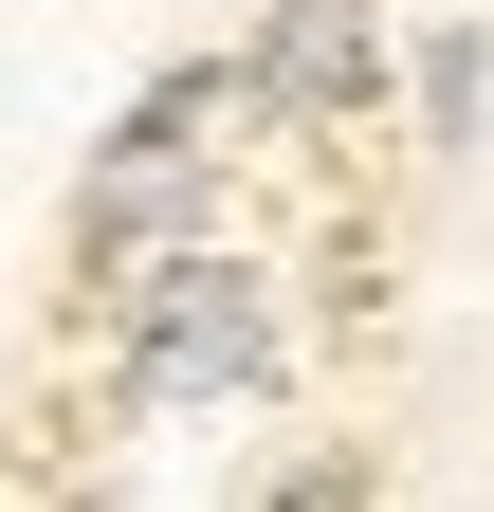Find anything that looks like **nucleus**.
Wrapping results in <instances>:
<instances>
[{"label":"nucleus","instance_id":"f257e3e1","mask_svg":"<svg viewBox=\"0 0 494 512\" xmlns=\"http://www.w3.org/2000/svg\"><path fill=\"white\" fill-rule=\"evenodd\" d=\"M110 311H129V384H147V403H257V384H275V293L238 275V256H202V238L129 256Z\"/></svg>","mask_w":494,"mask_h":512},{"label":"nucleus","instance_id":"f03ea898","mask_svg":"<svg viewBox=\"0 0 494 512\" xmlns=\"http://www.w3.org/2000/svg\"><path fill=\"white\" fill-rule=\"evenodd\" d=\"M183 220H202V147L110 128V147H92V183H74V275H129V256H165Z\"/></svg>","mask_w":494,"mask_h":512},{"label":"nucleus","instance_id":"7ed1b4c3","mask_svg":"<svg viewBox=\"0 0 494 512\" xmlns=\"http://www.w3.org/2000/svg\"><path fill=\"white\" fill-rule=\"evenodd\" d=\"M366 92H385V19H366V0H275L257 110H366Z\"/></svg>","mask_w":494,"mask_h":512},{"label":"nucleus","instance_id":"20e7f679","mask_svg":"<svg viewBox=\"0 0 494 512\" xmlns=\"http://www.w3.org/2000/svg\"><path fill=\"white\" fill-rule=\"evenodd\" d=\"M129 128H165V147H202V165H220V128H257V55H183V74H147Z\"/></svg>","mask_w":494,"mask_h":512},{"label":"nucleus","instance_id":"39448f33","mask_svg":"<svg viewBox=\"0 0 494 512\" xmlns=\"http://www.w3.org/2000/svg\"><path fill=\"white\" fill-rule=\"evenodd\" d=\"M476 110H494V55H476V37H421V128L476 147Z\"/></svg>","mask_w":494,"mask_h":512},{"label":"nucleus","instance_id":"423d86ee","mask_svg":"<svg viewBox=\"0 0 494 512\" xmlns=\"http://www.w3.org/2000/svg\"><path fill=\"white\" fill-rule=\"evenodd\" d=\"M257 512H366V458H312V476H275Z\"/></svg>","mask_w":494,"mask_h":512},{"label":"nucleus","instance_id":"0eeeda50","mask_svg":"<svg viewBox=\"0 0 494 512\" xmlns=\"http://www.w3.org/2000/svg\"><path fill=\"white\" fill-rule=\"evenodd\" d=\"M74 512H92V494H74Z\"/></svg>","mask_w":494,"mask_h":512}]
</instances>
